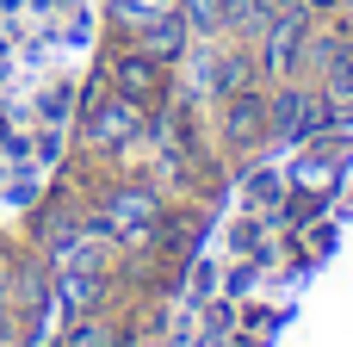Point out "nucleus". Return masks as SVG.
<instances>
[{"instance_id": "obj_3", "label": "nucleus", "mask_w": 353, "mask_h": 347, "mask_svg": "<svg viewBox=\"0 0 353 347\" xmlns=\"http://www.w3.org/2000/svg\"><path fill=\"white\" fill-rule=\"evenodd\" d=\"M105 81H112V93H124V99H137V106L168 99V62H155V56H149V50H137V43L112 56Z\"/></svg>"}, {"instance_id": "obj_13", "label": "nucleus", "mask_w": 353, "mask_h": 347, "mask_svg": "<svg viewBox=\"0 0 353 347\" xmlns=\"http://www.w3.org/2000/svg\"><path fill=\"white\" fill-rule=\"evenodd\" d=\"M298 6H304V12H335L341 0H298Z\"/></svg>"}, {"instance_id": "obj_6", "label": "nucleus", "mask_w": 353, "mask_h": 347, "mask_svg": "<svg viewBox=\"0 0 353 347\" xmlns=\"http://www.w3.org/2000/svg\"><path fill=\"white\" fill-rule=\"evenodd\" d=\"M186 37H192V25L180 19V12H161V19H149V25H137V50H149L155 62H180L186 56Z\"/></svg>"}, {"instance_id": "obj_7", "label": "nucleus", "mask_w": 353, "mask_h": 347, "mask_svg": "<svg viewBox=\"0 0 353 347\" xmlns=\"http://www.w3.org/2000/svg\"><path fill=\"white\" fill-rule=\"evenodd\" d=\"M323 99H329L335 118H347V112H353V37L323 62Z\"/></svg>"}, {"instance_id": "obj_1", "label": "nucleus", "mask_w": 353, "mask_h": 347, "mask_svg": "<svg viewBox=\"0 0 353 347\" xmlns=\"http://www.w3.org/2000/svg\"><path fill=\"white\" fill-rule=\"evenodd\" d=\"M304 50H310V12H304V6H285V12L267 19V31H261V56H254V62H261L267 81H298Z\"/></svg>"}, {"instance_id": "obj_10", "label": "nucleus", "mask_w": 353, "mask_h": 347, "mask_svg": "<svg viewBox=\"0 0 353 347\" xmlns=\"http://www.w3.org/2000/svg\"><path fill=\"white\" fill-rule=\"evenodd\" d=\"M161 12H180V0H112V19L118 25H149Z\"/></svg>"}, {"instance_id": "obj_5", "label": "nucleus", "mask_w": 353, "mask_h": 347, "mask_svg": "<svg viewBox=\"0 0 353 347\" xmlns=\"http://www.w3.org/2000/svg\"><path fill=\"white\" fill-rule=\"evenodd\" d=\"M223 137H230L236 149H248V143L267 137V93H261V87H242V93L223 99Z\"/></svg>"}, {"instance_id": "obj_4", "label": "nucleus", "mask_w": 353, "mask_h": 347, "mask_svg": "<svg viewBox=\"0 0 353 347\" xmlns=\"http://www.w3.org/2000/svg\"><path fill=\"white\" fill-rule=\"evenodd\" d=\"M137 124H143V106H137V99H124V93L93 99V112H87V143H93V149H124V143L137 137Z\"/></svg>"}, {"instance_id": "obj_11", "label": "nucleus", "mask_w": 353, "mask_h": 347, "mask_svg": "<svg viewBox=\"0 0 353 347\" xmlns=\"http://www.w3.org/2000/svg\"><path fill=\"white\" fill-rule=\"evenodd\" d=\"M273 180H279V174H254V205H273V199H279Z\"/></svg>"}, {"instance_id": "obj_14", "label": "nucleus", "mask_w": 353, "mask_h": 347, "mask_svg": "<svg viewBox=\"0 0 353 347\" xmlns=\"http://www.w3.org/2000/svg\"><path fill=\"white\" fill-rule=\"evenodd\" d=\"M0 292H6V267H0Z\"/></svg>"}, {"instance_id": "obj_12", "label": "nucleus", "mask_w": 353, "mask_h": 347, "mask_svg": "<svg viewBox=\"0 0 353 347\" xmlns=\"http://www.w3.org/2000/svg\"><path fill=\"white\" fill-rule=\"evenodd\" d=\"M68 347H112V335H105V329H81Z\"/></svg>"}, {"instance_id": "obj_2", "label": "nucleus", "mask_w": 353, "mask_h": 347, "mask_svg": "<svg viewBox=\"0 0 353 347\" xmlns=\"http://www.w3.org/2000/svg\"><path fill=\"white\" fill-rule=\"evenodd\" d=\"M323 124H335V112H329L323 87H279V93L267 99V137L298 143V137H316Z\"/></svg>"}, {"instance_id": "obj_8", "label": "nucleus", "mask_w": 353, "mask_h": 347, "mask_svg": "<svg viewBox=\"0 0 353 347\" xmlns=\"http://www.w3.org/2000/svg\"><path fill=\"white\" fill-rule=\"evenodd\" d=\"M267 19H273V0H230V25H223V31H236V37H261Z\"/></svg>"}, {"instance_id": "obj_9", "label": "nucleus", "mask_w": 353, "mask_h": 347, "mask_svg": "<svg viewBox=\"0 0 353 347\" xmlns=\"http://www.w3.org/2000/svg\"><path fill=\"white\" fill-rule=\"evenodd\" d=\"M180 19L192 31H223L230 25V0H180Z\"/></svg>"}]
</instances>
